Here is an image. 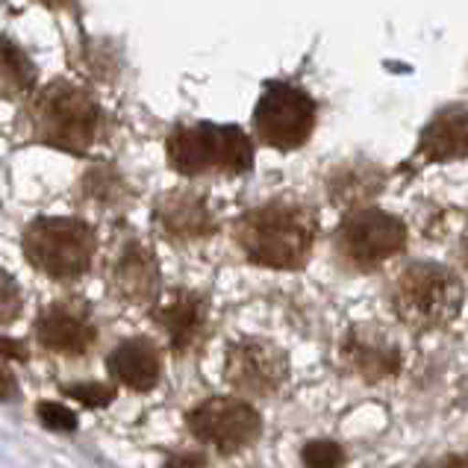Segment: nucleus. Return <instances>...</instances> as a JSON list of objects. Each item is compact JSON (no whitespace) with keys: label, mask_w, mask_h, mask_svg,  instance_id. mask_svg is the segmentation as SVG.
Listing matches in <instances>:
<instances>
[{"label":"nucleus","mask_w":468,"mask_h":468,"mask_svg":"<svg viewBox=\"0 0 468 468\" xmlns=\"http://www.w3.org/2000/svg\"><path fill=\"white\" fill-rule=\"evenodd\" d=\"M21 306H24L21 286L16 283V277L0 269V327L12 324L21 315Z\"/></svg>","instance_id":"nucleus-21"},{"label":"nucleus","mask_w":468,"mask_h":468,"mask_svg":"<svg viewBox=\"0 0 468 468\" xmlns=\"http://www.w3.org/2000/svg\"><path fill=\"white\" fill-rule=\"evenodd\" d=\"M18 395V380L9 368L0 366V400H12Z\"/></svg>","instance_id":"nucleus-25"},{"label":"nucleus","mask_w":468,"mask_h":468,"mask_svg":"<svg viewBox=\"0 0 468 468\" xmlns=\"http://www.w3.org/2000/svg\"><path fill=\"white\" fill-rule=\"evenodd\" d=\"M419 156L427 163L468 159V106L453 103L439 110L421 130Z\"/></svg>","instance_id":"nucleus-15"},{"label":"nucleus","mask_w":468,"mask_h":468,"mask_svg":"<svg viewBox=\"0 0 468 468\" xmlns=\"http://www.w3.org/2000/svg\"><path fill=\"white\" fill-rule=\"evenodd\" d=\"M106 368H110L112 380L127 386V389L151 392L163 374V356L151 339H127L110 354Z\"/></svg>","instance_id":"nucleus-16"},{"label":"nucleus","mask_w":468,"mask_h":468,"mask_svg":"<svg viewBox=\"0 0 468 468\" xmlns=\"http://www.w3.org/2000/svg\"><path fill=\"white\" fill-rule=\"evenodd\" d=\"M389 303L400 324L419 333L439 330L448 327L460 315L463 283L457 274L439 262H410L395 277L389 289Z\"/></svg>","instance_id":"nucleus-4"},{"label":"nucleus","mask_w":468,"mask_h":468,"mask_svg":"<svg viewBox=\"0 0 468 468\" xmlns=\"http://www.w3.org/2000/svg\"><path fill=\"white\" fill-rule=\"evenodd\" d=\"M433 468H468V453H465V457H451V460H442V463H436Z\"/></svg>","instance_id":"nucleus-28"},{"label":"nucleus","mask_w":468,"mask_h":468,"mask_svg":"<svg viewBox=\"0 0 468 468\" xmlns=\"http://www.w3.org/2000/svg\"><path fill=\"white\" fill-rule=\"evenodd\" d=\"M154 321L165 330L174 354H192L209 333V303L195 292H171L154 310Z\"/></svg>","instance_id":"nucleus-12"},{"label":"nucleus","mask_w":468,"mask_h":468,"mask_svg":"<svg viewBox=\"0 0 468 468\" xmlns=\"http://www.w3.org/2000/svg\"><path fill=\"white\" fill-rule=\"evenodd\" d=\"M186 424L197 442L216 448L218 453L242 451L262 433L260 412L239 398H207L186 416Z\"/></svg>","instance_id":"nucleus-8"},{"label":"nucleus","mask_w":468,"mask_h":468,"mask_svg":"<svg viewBox=\"0 0 468 468\" xmlns=\"http://www.w3.org/2000/svg\"><path fill=\"white\" fill-rule=\"evenodd\" d=\"M165 468H204V457L200 453H174Z\"/></svg>","instance_id":"nucleus-26"},{"label":"nucleus","mask_w":468,"mask_h":468,"mask_svg":"<svg viewBox=\"0 0 468 468\" xmlns=\"http://www.w3.org/2000/svg\"><path fill=\"white\" fill-rule=\"evenodd\" d=\"M0 356H6V359H27V347L16 339H4L0 336Z\"/></svg>","instance_id":"nucleus-27"},{"label":"nucleus","mask_w":468,"mask_h":468,"mask_svg":"<svg viewBox=\"0 0 468 468\" xmlns=\"http://www.w3.org/2000/svg\"><path fill=\"white\" fill-rule=\"evenodd\" d=\"M465 262H468V245H465Z\"/></svg>","instance_id":"nucleus-30"},{"label":"nucleus","mask_w":468,"mask_h":468,"mask_svg":"<svg viewBox=\"0 0 468 468\" xmlns=\"http://www.w3.org/2000/svg\"><path fill=\"white\" fill-rule=\"evenodd\" d=\"M342 460H345V453L336 442L318 439V442H310L303 448V463L310 468H339Z\"/></svg>","instance_id":"nucleus-24"},{"label":"nucleus","mask_w":468,"mask_h":468,"mask_svg":"<svg viewBox=\"0 0 468 468\" xmlns=\"http://www.w3.org/2000/svg\"><path fill=\"white\" fill-rule=\"evenodd\" d=\"M224 378L242 395H274L289 378V356L269 339H242L227 351Z\"/></svg>","instance_id":"nucleus-9"},{"label":"nucleus","mask_w":468,"mask_h":468,"mask_svg":"<svg viewBox=\"0 0 468 468\" xmlns=\"http://www.w3.org/2000/svg\"><path fill=\"white\" fill-rule=\"evenodd\" d=\"M159 262L154 250L142 242H127L112 265L110 286L118 301L133 306H151L159 298Z\"/></svg>","instance_id":"nucleus-14"},{"label":"nucleus","mask_w":468,"mask_h":468,"mask_svg":"<svg viewBox=\"0 0 468 468\" xmlns=\"http://www.w3.org/2000/svg\"><path fill=\"white\" fill-rule=\"evenodd\" d=\"M342 363L347 371L363 378L366 383H378L386 378H395L404 356H400L398 342L383 327L356 324L342 339Z\"/></svg>","instance_id":"nucleus-11"},{"label":"nucleus","mask_w":468,"mask_h":468,"mask_svg":"<svg viewBox=\"0 0 468 468\" xmlns=\"http://www.w3.org/2000/svg\"><path fill=\"white\" fill-rule=\"evenodd\" d=\"M65 395L80 400L83 407H106L110 400H115V386H106V383H71V386H65Z\"/></svg>","instance_id":"nucleus-23"},{"label":"nucleus","mask_w":468,"mask_h":468,"mask_svg":"<svg viewBox=\"0 0 468 468\" xmlns=\"http://www.w3.org/2000/svg\"><path fill=\"white\" fill-rule=\"evenodd\" d=\"M86 195L89 200H95L98 207H115V204H122V200L127 197V186L124 180L118 177V174L112 171H106V168H95V171H89L86 174Z\"/></svg>","instance_id":"nucleus-19"},{"label":"nucleus","mask_w":468,"mask_h":468,"mask_svg":"<svg viewBox=\"0 0 468 468\" xmlns=\"http://www.w3.org/2000/svg\"><path fill=\"white\" fill-rule=\"evenodd\" d=\"M253 130L274 151H298L315 130V101L298 86L271 80L253 110Z\"/></svg>","instance_id":"nucleus-7"},{"label":"nucleus","mask_w":468,"mask_h":468,"mask_svg":"<svg viewBox=\"0 0 468 468\" xmlns=\"http://www.w3.org/2000/svg\"><path fill=\"white\" fill-rule=\"evenodd\" d=\"M36 339L42 347L62 356H83L98 339L86 310L71 303H50L36 318Z\"/></svg>","instance_id":"nucleus-13"},{"label":"nucleus","mask_w":468,"mask_h":468,"mask_svg":"<svg viewBox=\"0 0 468 468\" xmlns=\"http://www.w3.org/2000/svg\"><path fill=\"white\" fill-rule=\"evenodd\" d=\"M24 257L50 280H77L91 269L98 250L95 227L80 218L42 216L27 224L21 236Z\"/></svg>","instance_id":"nucleus-5"},{"label":"nucleus","mask_w":468,"mask_h":468,"mask_svg":"<svg viewBox=\"0 0 468 468\" xmlns=\"http://www.w3.org/2000/svg\"><path fill=\"white\" fill-rule=\"evenodd\" d=\"M171 168L183 177H239L253 168V142L236 124H180L165 142Z\"/></svg>","instance_id":"nucleus-3"},{"label":"nucleus","mask_w":468,"mask_h":468,"mask_svg":"<svg viewBox=\"0 0 468 468\" xmlns=\"http://www.w3.org/2000/svg\"><path fill=\"white\" fill-rule=\"evenodd\" d=\"M407 248V227L398 216L374 207L351 209L333 233V250L347 271L368 274Z\"/></svg>","instance_id":"nucleus-6"},{"label":"nucleus","mask_w":468,"mask_h":468,"mask_svg":"<svg viewBox=\"0 0 468 468\" xmlns=\"http://www.w3.org/2000/svg\"><path fill=\"white\" fill-rule=\"evenodd\" d=\"M80 65L86 69L89 77L95 80H110L115 74V57H112V48L110 45H86L83 53H80Z\"/></svg>","instance_id":"nucleus-20"},{"label":"nucleus","mask_w":468,"mask_h":468,"mask_svg":"<svg viewBox=\"0 0 468 468\" xmlns=\"http://www.w3.org/2000/svg\"><path fill=\"white\" fill-rule=\"evenodd\" d=\"M154 224L168 242L189 245L200 242L218 230L216 212L209 209L207 197H200L192 189H171L156 197Z\"/></svg>","instance_id":"nucleus-10"},{"label":"nucleus","mask_w":468,"mask_h":468,"mask_svg":"<svg viewBox=\"0 0 468 468\" xmlns=\"http://www.w3.org/2000/svg\"><path fill=\"white\" fill-rule=\"evenodd\" d=\"M38 419L48 427V431H57V433H71L77 431V412L69 410L59 400H42V404L36 407Z\"/></svg>","instance_id":"nucleus-22"},{"label":"nucleus","mask_w":468,"mask_h":468,"mask_svg":"<svg viewBox=\"0 0 468 468\" xmlns=\"http://www.w3.org/2000/svg\"><path fill=\"white\" fill-rule=\"evenodd\" d=\"M315 209L301 200H269L248 209L233 227V239L245 260L274 271L303 269L315 245Z\"/></svg>","instance_id":"nucleus-1"},{"label":"nucleus","mask_w":468,"mask_h":468,"mask_svg":"<svg viewBox=\"0 0 468 468\" xmlns=\"http://www.w3.org/2000/svg\"><path fill=\"white\" fill-rule=\"evenodd\" d=\"M383 186H386V171L380 165L368 163V159H351V163H342L330 171L327 195L339 207L359 209L371 204L383 192Z\"/></svg>","instance_id":"nucleus-17"},{"label":"nucleus","mask_w":468,"mask_h":468,"mask_svg":"<svg viewBox=\"0 0 468 468\" xmlns=\"http://www.w3.org/2000/svg\"><path fill=\"white\" fill-rule=\"evenodd\" d=\"M24 115L27 130L38 144L77 156L95 144L103 118L101 103L91 98V91L69 83V80H53L33 91Z\"/></svg>","instance_id":"nucleus-2"},{"label":"nucleus","mask_w":468,"mask_h":468,"mask_svg":"<svg viewBox=\"0 0 468 468\" xmlns=\"http://www.w3.org/2000/svg\"><path fill=\"white\" fill-rule=\"evenodd\" d=\"M42 6H48V9H69L74 0H38Z\"/></svg>","instance_id":"nucleus-29"},{"label":"nucleus","mask_w":468,"mask_h":468,"mask_svg":"<svg viewBox=\"0 0 468 468\" xmlns=\"http://www.w3.org/2000/svg\"><path fill=\"white\" fill-rule=\"evenodd\" d=\"M36 65L9 36H0V98H24L36 86Z\"/></svg>","instance_id":"nucleus-18"}]
</instances>
